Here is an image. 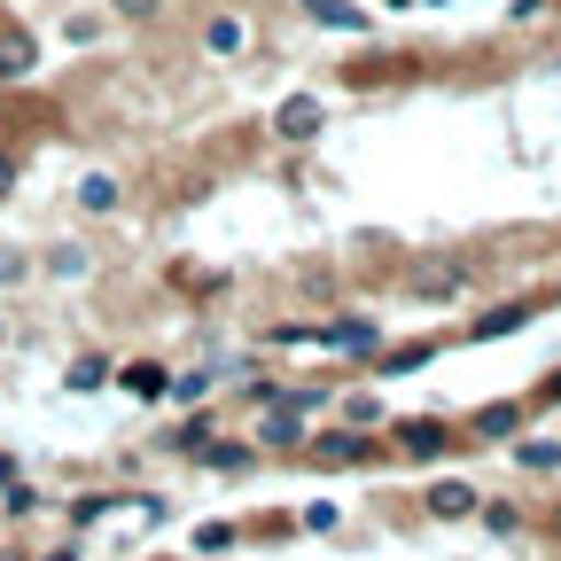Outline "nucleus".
Masks as SVG:
<instances>
[{
    "mask_svg": "<svg viewBox=\"0 0 561 561\" xmlns=\"http://www.w3.org/2000/svg\"><path fill=\"white\" fill-rule=\"evenodd\" d=\"M320 125H328L320 94H289V102L273 110V140H289V149H305V140H320Z\"/></svg>",
    "mask_w": 561,
    "mask_h": 561,
    "instance_id": "obj_1",
    "label": "nucleus"
},
{
    "mask_svg": "<svg viewBox=\"0 0 561 561\" xmlns=\"http://www.w3.org/2000/svg\"><path fill=\"white\" fill-rule=\"evenodd\" d=\"M398 453H405V460L460 453V430H453V421H430V413H421V421H398Z\"/></svg>",
    "mask_w": 561,
    "mask_h": 561,
    "instance_id": "obj_2",
    "label": "nucleus"
},
{
    "mask_svg": "<svg viewBox=\"0 0 561 561\" xmlns=\"http://www.w3.org/2000/svg\"><path fill=\"white\" fill-rule=\"evenodd\" d=\"M117 390H133V398H164V390H172V367H164V359H125V367H117Z\"/></svg>",
    "mask_w": 561,
    "mask_h": 561,
    "instance_id": "obj_3",
    "label": "nucleus"
},
{
    "mask_svg": "<svg viewBox=\"0 0 561 561\" xmlns=\"http://www.w3.org/2000/svg\"><path fill=\"white\" fill-rule=\"evenodd\" d=\"M312 453H320V460H375L382 437H367V430H328V437H312Z\"/></svg>",
    "mask_w": 561,
    "mask_h": 561,
    "instance_id": "obj_4",
    "label": "nucleus"
},
{
    "mask_svg": "<svg viewBox=\"0 0 561 561\" xmlns=\"http://www.w3.org/2000/svg\"><path fill=\"white\" fill-rule=\"evenodd\" d=\"M32 62H39V47H32V32H0V79H32Z\"/></svg>",
    "mask_w": 561,
    "mask_h": 561,
    "instance_id": "obj_5",
    "label": "nucleus"
},
{
    "mask_svg": "<svg viewBox=\"0 0 561 561\" xmlns=\"http://www.w3.org/2000/svg\"><path fill=\"white\" fill-rule=\"evenodd\" d=\"M305 9H312V24H328V32H375V16L351 9V0H305Z\"/></svg>",
    "mask_w": 561,
    "mask_h": 561,
    "instance_id": "obj_6",
    "label": "nucleus"
},
{
    "mask_svg": "<svg viewBox=\"0 0 561 561\" xmlns=\"http://www.w3.org/2000/svg\"><path fill=\"white\" fill-rule=\"evenodd\" d=\"M421 507H430L437 523H468V515H476V491H468V483H437Z\"/></svg>",
    "mask_w": 561,
    "mask_h": 561,
    "instance_id": "obj_7",
    "label": "nucleus"
},
{
    "mask_svg": "<svg viewBox=\"0 0 561 561\" xmlns=\"http://www.w3.org/2000/svg\"><path fill=\"white\" fill-rule=\"evenodd\" d=\"M117 203H125V195H117V180H110V172H87V180H79V210H87V219H110Z\"/></svg>",
    "mask_w": 561,
    "mask_h": 561,
    "instance_id": "obj_8",
    "label": "nucleus"
},
{
    "mask_svg": "<svg viewBox=\"0 0 561 561\" xmlns=\"http://www.w3.org/2000/svg\"><path fill=\"white\" fill-rule=\"evenodd\" d=\"M468 430L476 437H515L523 430V405H483V413H468Z\"/></svg>",
    "mask_w": 561,
    "mask_h": 561,
    "instance_id": "obj_9",
    "label": "nucleus"
},
{
    "mask_svg": "<svg viewBox=\"0 0 561 561\" xmlns=\"http://www.w3.org/2000/svg\"><path fill=\"white\" fill-rule=\"evenodd\" d=\"M62 382H70V390H102V382H110V359H102V351H79Z\"/></svg>",
    "mask_w": 561,
    "mask_h": 561,
    "instance_id": "obj_10",
    "label": "nucleus"
},
{
    "mask_svg": "<svg viewBox=\"0 0 561 561\" xmlns=\"http://www.w3.org/2000/svg\"><path fill=\"white\" fill-rule=\"evenodd\" d=\"M203 47L210 55H242V16H210L203 24Z\"/></svg>",
    "mask_w": 561,
    "mask_h": 561,
    "instance_id": "obj_11",
    "label": "nucleus"
},
{
    "mask_svg": "<svg viewBox=\"0 0 561 561\" xmlns=\"http://www.w3.org/2000/svg\"><path fill=\"white\" fill-rule=\"evenodd\" d=\"M515 328H530V305H491L476 320V335H515Z\"/></svg>",
    "mask_w": 561,
    "mask_h": 561,
    "instance_id": "obj_12",
    "label": "nucleus"
},
{
    "mask_svg": "<svg viewBox=\"0 0 561 561\" xmlns=\"http://www.w3.org/2000/svg\"><path fill=\"white\" fill-rule=\"evenodd\" d=\"M187 460H203V468H250V453H242V445H195Z\"/></svg>",
    "mask_w": 561,
    "mask_h": 561,
    "instance_id": "obj_13",
    "label": "nucleus"
},
{
    "mask_svg": "<svg viewBox=\"0 0 561 561\" xmlns=\"http://www.w3.org/2000/svg\"><path fill=\"white\" fill-rule=\"evenodd\" d=\"M515 460H523V468H538V476H546V468H561V445H546V437H538V445H515Z\"/></svg>",
    "mask_w": 561,
    "mask_h": 561,
    "instance_id": "obj_14",
    "label": "nucleus"
},
{
    "mask_svg": "<svg viewBox=\"0 0 561 561\" xmlns=\"http://www.w3.org/2000/svg\"><path fill=\"white\" fill-rule=\"evenodd\" d=\"M117 500H110V491H87V500H70V523H102Z\"/></svg>",
    "mask_w": 561,
    "mask_h": 561,
    "instance_id": "obj_15",
    "label": "nucleus"
},
{
    "mask_svg": "<svg viewBox=\"0 0 561 561\" xmlns=\"http://www.w3.org/2000/svg\"><path fill=\"white\" fill-rule=\"evenodd\" d=\"M257 437H265V445H297V405H289V413H273Z\"/></svg>",
    "mask_w": 561,
    "mask_h": 561,
    "instance_id": "obj_16",
    "label": "nucleus"
},
{
    "mask_svg": "<svg viewBox=\"0 0 561 561\" xmlns=\"http://www.w3.org/2000/svg\"><path fill=\"white\" fill-rule=\"evenodd\" d=\"M47 273H62V280H87V250H55V257H47Z\"/></svg>",
    "mask_w": 561,
    "mask_h": 561,
    "instance_id": "obj_17",
    "label": "nucleus"
},
{
    "mask_svg": "<svg viewBox=\"0 0 561 561\" xmlns=\"http://www.w3.org/2000/svg\"><path fill=\"white\" fill-rule=\"evenodd\" d=\"M195 445H210V413H195V421H187V430L172 437V453H195Z\"/></svg>",
    "mask_w": 561,
    "mask_h": 561,
    "instance_id": "obj_18",
    "label": "nucleus"
},
{
    "mask_svg": "<svg viewBox=\"0 0 561 561\" xmlns=\"http://www.w3.org/2000/svg\"><path fill=\"white\" fill-rule=\"evenodd\" d=\"M413 289H421V297H453V289H460V265H453V273H421Z\"/></svg>",
    "mask_w": 561,
    "mask_h": 561,
    "instance_id": "obj_19",
    "label": "nucleus"
},
{
    "mask_svg": "<svg viewBox=\"0 0 561 561\" xmlns=\"http://www.w3.org/2000/svg\"><path fill=\"white\" fill-rule=\"evenodd\" d=\"M476 515H483V523H491V530H523V515H515V507H507V500H500V507H483V500H476Z\"/></svg>",
    "mask_w": 561,
    "mask_h": 561,
    "instance_id": "obj_20",
    "label": "nucleus"
},
{
    "mask_svg": "<svg viewBox=\"0 0 561 561\" xmlns=\"http://www.w3.org/2000/svg\"><path fill=\"white\" fill-rule=\"evenodd\" d=\"M0 515H32V483H9V500H0Z\"/></svg>",
    "mask_w": 561,
    "mask_h": 561,
    "instance_id": "obj_21",
    "label": "nucleus"
},
{
    "mask_svg": "<svg viewBox=\"0 0 561 561\" xmlns=\"http://www.w3.org/2000/svg\"><path fill=\"white\" fill-rule=\"evenodd\" d=\"M24 273H32V257H24V250H0V280H24Z\"/></svg>",
    "mask_w": 561,
    "mask_h": 561,
    "instance_id": "obj_22",
    "label": "nucleus"
},
{
    "mask_svg": "<svg viewBox=\"0 0 561 561\" xmlns=\"http://www.w3.org/2000/svg\"><path fill=\"white\" fill-rule=\"evenodd\" d=\"M110 9H117V16H157L164 0H110Z\"/></svg>",
    "mask_w": 561,
    "mask_h": 561,
    "instance_id": "obj_23",
    "label": "nucleus"
},
{
    "mask_svg": "<svg viewBox=\"0 0 561 561\" xmlns=\"http://www.w3.org/2000/svg\"><path fill=\"white\" fill-rule=\"evenodd\" d=\"M538 405H561V367L546 375V390H538Z\"/></svg>",
    "mask_w": 561,
    "mask_h": 561,
    "instance_id": "obj_24",
    "label": "nucleus"
},
{
    "mask_svg": "<svg viewBox=\"0 0 561 561\" xmlns=\"http://www.w3.org/2000/svg\"><path fill=\"white\" fill-rule=\"evenodd\" d=\"M16 187V157H0V195H9Z\"/></svg>",
    "mask_w": 561,
    "mask_h": 561,
    "instance_id": "obj_25",
    "label": "nucleus"
},
{
    "mask_svg": "<svg viewBox=\"0 0 561 561\" xmlns=\"http://www.w3.org/2000/svg\"><path fill=\"white\" fill-rule=\"evenodd\" d=\"M9 476H16V453H0V483H9Z\"/></svg>",
    "mask_w": 561,
    "mask_h": 561,
    "instance_id": "obj_26",
    "label": "nucleus"
},
{
    "mask_svg": "<svg viewBox=\"0 0 561 561\" xmlns=\"http://www.w3.org/2000/svg\"><path fill=\"white\" fill-rule=\"evenodd\" d=\"M47 561H79V546H55V553H47Z\"/></svg>",
    "mask_w": 561,
    "mask_h": 561,
    "instance_id": "obj_27",
    "label": "nucleus"
},
{
    "mask_svg": "<svg viewBox=\"0 0 561 561\" xmlns=\"http://www.w3.org/2000/svg\"><path fill=\"white\" fill-rule=\"evenodd\" d=\"M546 530H553V538H561V500H553V515H546Z\"/></svg>",
    "mask_w": 561,
    "mask_h": 561,
    "instance_id": "obj_28",
    "label": "nucleus"
}]
</instances>
